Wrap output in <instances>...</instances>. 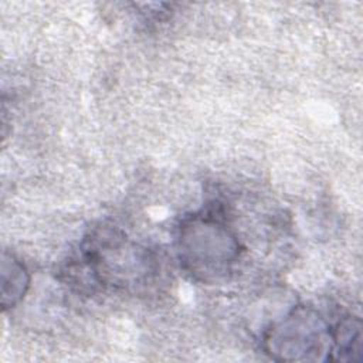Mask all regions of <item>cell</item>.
Wrapping results in <instances>:
<instances>
[{"label":"cell","instance_id":"277c9868","mask_svg":"<svg viewBox=\"0 0 363 363\" xmlns=\"http://www.w3.org/2000/svg\"><path fill=\"white\" fill-rule=\"evenodd\" d=\"M0 271V302L3 311H9L23 301L30 288L31 277L26 265L7 251L1 254Z\"/></svg>","mask_w":363,"mask_h":363},{"label":"cell","instance_id":"7a4b0ae2","mask_svg":"<svg viewBox=\"0 0 363 363\" xmlns=\"http://www.w3.org/2000/svg\"><path fill=\"white\" fill-rule=\"evenodd\" d=\"M182 268L196 281L216 284L227 279L241 258L235 233L216 214L194 213L182 220L176 233Z\"/></svg>","mask_w":363,"mask_h":363},{"label":"cell","instance_id":"6da1fadb","mask_svg":"<svg viewBox=\"0 0 363 363\" xmlns=\"http://www.w3.org/2000/svg\"><path fill=\"white\" fill-rule=\"evenodd\" d=\"M67 281L81 291L104 286L135 288L149 282L156 272L153 255L129 241L113 227H96L82 241L79 257L62 271Z\"/></svg>","mask_w":363,"mask_h":363},{"label":"cell","instance_id":"5b68a950","mask_svg":"<svg viewBox=\"0 0 363 363\" xmlns=\"http://www.w3.org/2000/svg\"><path fill=\"white\" fill-rule=\"evenodd\" d=\"M362 320L357 316H343L332 326V353L335 362L362 360Z\"/></svg>","mask_w":363,"mask_h":363},{"label":"cell","instance_id":"3957f363","mask_svg":"<svg viewBox=\"0 0 363 363\" xmlns=\"http://www.w3.org/2000/svg\"><path fill=\"white\" fill-rule=\"evenodd\" d=\"M262 349L277 362H328L332 326L313 308L299 305L264 332Z\"/></svg>","mask_w":363,"mask_h":363}]
</instances>
